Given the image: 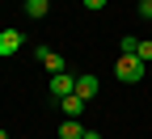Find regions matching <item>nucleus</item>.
Segmentation results:
<instances>
[{"mask_svg": "<svg viewBox=\"0 0 152 139\" xmlns=\"http://www.w3.org/2000/svg\"><path fill=\"white\" fill-rule=\"evenodd\" d=\"M21 42H26V34L21 30H0V59H9V55H17V51H21Z\"/></svg>", "mask_w": 152, "mask_h": 139, "instance_id": "obj_2", "label": "nucleus"}, {"mask_svg": "<svg viewBox=\"0 0 152 139\" xmlns=\"http://www.w3.org/2000/svg\"><path fill=\"white\" fill-rule=\"evenodd\" d=\"M135 55L144 59V63H152V38H140V47H135Z\"/></svg>", "mask_w": 152, "mask_h": 139, "instance_id": "obj_9", "label": "nucleus"}, {"mask_svg": "<svg viewBox=\"0 0 152 139\" xmlns=\"http://www.w3.org/2000/svg\"><path fill=\"white\" fill-rule=\"evenodd\" d=\"M72 93H76V76H68V72L51 76V97L55 101H64V97H72Z\"/></svg>", "mask_w": 152, "mask_h": 139, "instance_id": "obj_3", "label": "nucleus"}, {"mask_svg": "<svg viewBox=\"0 0 152 139\" xmlns=\"http://www.w3.org/2000/svg\"><path fill=\"white\" fill-rule=\"evenodd\" d=\"M59 110H64L68 118H80V114L89 110V101H80V97H76V93H72V97H64V101H59Z\"/></svg>", "mask_w": 152, "mask_h": 139, "instance_id": "obj_6", "label": "nucleus"}, {"mask_svg": "<svg viewBox=\"0 0 152 139\" xmlns=\"http://www.w3.org/2000/svg\"><path fill=\"white\" fill-rule=\"evenodd\" d=\"M0 139H9V135H4V131H0Z\"/></svg>", "mask_w": 152, "mask_h": 139, "instance_id": "obj_13", "label": "nucleus"}, {"mask_svg": "<svg viewBox=\"0 0 152 139\" xmlns=\"http://www.w3.org/2000/svg\"><path fill=\"white\" fill-rule=\"evenodd\" d=\"M80 4H85V9H93V13H97V9H106V4H110V0H80Z\"/></svg>", "mask_w": 152, "mask_h": 139, "instance_id": "obj_11", "label": "nucleus"}, {"mask_svg": "<svg viewBox=\"0 0 152 139\" xmlns=\"http://www.w3.org/2000/svg\"><path fill=\"white\" fill-rule=\"evenodd\" d=\"M80 135H85V127L76 122V118H68V122L59 127V139H80Z\"/></svg>", "mask_w": 152, "mask_h": 139, "instance_id": "obj_7", "label": "nucleus"}, {"mask_svg": "<svg viewBox=\"0 0 152 139\" xmlns=\"http://www.w3.org/2000/svg\"><path fill=\"white\" fill-rule=\"evenodd\" d=\"M97 76H76V97H80V101H93V97H97Z\"/></svg>", "mask_w": 152, "mask_h": 139, "instance_id": "obj_5", "label": "nucleus"}, {"mask_svg": "<svg viewBox=\"0 0 152 139\" xmlns=\"http://www.w3.org/2000/svg\"><path fill=\"white\" fill-rule=\"evenodd\" d=\"M140 17H144V21H152V0H140Z\"/></svg>", "mask_w": 152, "mask_h": 139, "instance_id": "obj_10", "label": "nucleus"}, {"mask_svg": "<svg viewBox=\"0 0 152 139\" xmlns=\"http://www.w3.org/2000/svg\"><path fill=\"white\" fill-rule=\"evenodd\" d=\"M34 59H38V63H42V68H47L51 76H59V72H64V59L55 55L51 47H34Z\"/></svg>", "mask_w": 152, "mask_h": 139, "instance_id": "obj_4", "label": "nucleus"}, {"mask_svg": "<svg viewBox=\"0 0 152 139\" xmlns=\"http://www.w3.org/2000/svg\"><path fill=\"white\" fill-rule=\"evenodd\" d=\"M47 9H51V0H26V13L30 17H47Z\"/></svg>", "mask_w": 152, "mask_h": 139, "instance_id": "obj_8", "label": "nucleus"}, {"mask_svg": "<svg viewBox=\"0 0 152 139\" xmlns=\"http://www.w3.org/2000/svg\"><path fill=\"white\" fill-rule=\"evenodd\" d=\"M80 139H102V135H97V131H85V135H80Z\"/></svg>", "mask_w": 152, "mask_h": 139, "instance_id": "obj_12", "label": "nucleus"}, {"mask_svg": "<svg viewBox=\"0 0 152 139\" xmlns=\"http://www.w3.org/2000/svg\"><path fill=\"white\" fill-rule=\"evenodd\" d=\"M144 72H148V63L140 55H118V63H114V76H118L123 84H135V80H144Z\"/></svg>", "mask_w": 152, "mask_h": 139, "instance_id": "obj_1", "label": "nucleus"}]
</instances>
